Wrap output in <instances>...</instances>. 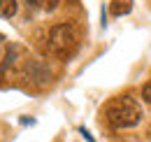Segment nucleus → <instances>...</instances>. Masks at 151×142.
Returning a JSON list of instances; mask_svg holds the SVG:
<instances>
[{"label":"nucleus","instance_id":"obj_1","mask_svg":"<svg viewBox=\"0 0 151 142\" xmlns=\"http://www.w3.org/2000/svg\"><path fill=\"white\" fill-rule=\"evenodd\" d=\"M105 119L112 128H132L139 124L142 119V109L139 103L132 96H121L114 98L109 105L105 107Z\"/></svg>","mask_w":151,"mask_h":142},{"label":"nucleus","instance_id":"obj_2","mask_svg":"<svg viewBox=\"0 0 151 142\" xmlns=\"http://www.w3.org/2000/svg\"><path fill=\"white\" fill-rule=\"evenodd\" d=\"M77 44V30L72 23H58L49 30V47L56 54H68Z\"/></svg>","mask_w":151,"mask_h":142},{"label":"nucleus","instance_id":"obj_3","mask_svg":"<svg viewBox=\"0 0 151 142\" xmlns=\"http://www.w3.org/2000/svg\"><path fill=\"white\" fill-rule=\"evenodd\" d=\"M132 9V0H112L109 2V12L114 17H123Z\"/></svg>","mask_w":151,"mask_h":142},{"label":"nucleus","instance_id":"obj_4","mask_svg":"<svg viewBox=\"0 0 151 142\" xmlns=\"http://www.w3.org/2000/svg\"><path fill=\"white\" fill-rule=\"evenodd\" d=\"M17 9H19L17 0H0V17L2 19H12L17 14Z\"/></svg>","mask_w":151,"mask_h":142},{"label":"nucleus","instance_id":"obj_5","mask_svg":"<svg viewBox=\"0 0 151 142\" xmlns=\"http://www.w3.org/2000/svg\"><path fill=\"white\" fill-rule=\"evenodd\" d=\"M17 54H21V47H17V44H9V47H7V56H5V61H2V65H0V70H2V72L17 61Z\"/></svg>","mask_w":151,"mask_h":142},{"label":"nucleus","instance_id":"obj_6","mask_svg":"<svg viewBox=\"0 0 151 142\" xmlns=\"http://www.w3.org/2000/svg\"><path fill=\"white\" fill-rule=\"evenodd\" d=\"M33 7H37V9H42V12H54L58 7V2L60 0H28Z\"/></svg>","mask_w":151,"mask_h":142},{"label":"nucleus","instance_id":"obj_7","mask_svg":"<svg viewBox=\"0 0 151 142\" xmlns=\"http://www.w3.org/2000/svg\"><path fill=\"white\" fill-rule=\"evenodd\" d=\"M142 100L151 105V79L147 82V84H144V86H142Z\"/></svg>","mask_w":151,"mask_h":142},{"label":"nucleus","instance_id":"obj_8","mask_svg":"<svg viewBox=\"0 0 151 142\" xmlns=\"http://www.w3.org/2000/svg\"><path fill=\"white\" fill-rule=\"evenodd\" d=\"M79 133H81V135H84V138H86V140H88V142H95L93 138L88 135V130H86V128H79Z\"/></svg>","mask_w":151,"mask_h":142}]
</instances>
